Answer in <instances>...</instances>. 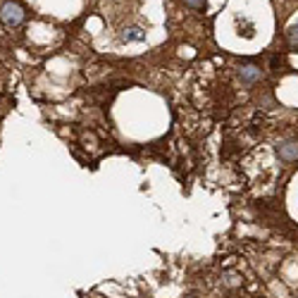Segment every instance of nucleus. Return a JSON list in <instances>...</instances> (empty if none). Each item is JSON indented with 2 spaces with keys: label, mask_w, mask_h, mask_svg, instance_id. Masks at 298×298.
<instances>
[{
  "label": "nucleus",
  "mask_w": 298,
  "mask_h": 298,
  "mask_svg": "<svg viewBox=\"0 0 298 298\" xmlns=\"http://www.w3.org/2000/svg\"><path fill=\"white\" fill-rule=\"evenodd\" d=\"M0 17H2V22H5V26H17V24L24 22V12H22V7H19V5L7 2V5L2 7Z\"/></svg>",
  "instance_id": "1"
},
{
  "label": "nucleus",
  "mask_w": 298,
  "mask_h": 298,
  "mask_svg": "<svg viewBox=\"0 0 298 298\" xmlns=\"http://www.w3.org/2000/svg\"><path fill=\"white\" fill-rule=\"evenodd\" d=\"M279 158H281V160H286V162L296 160V158H298V146H296V143H286V146H281V148H279Z\"/></svg>",
  "instance_id": "2"
},
{
  "label": "nucleus",
  "mask_w": 298,
  "mask_h": 298,
  "mask_svg": "<svg viewBox=\"0 0 298 298\" xmlns=\"http://www.w3.org/2000/svg\"><path fill=\"white\" fill-rule=\"evenodd\" d=\"M241 79L243 81H258V79H260V69H258V67H243Z\"/></svg>",
  "instance_id": "3"
},
{
  "label": "nucleus",
  "mask_w": 298,
  "mask_h": 298,
  "mask_svg": "<svg viewBox=\"0 0 298 298\" xmlns=\"http://www.w3.org/2000/svg\"><path fill=\"white\" fill-rule=\"evenodd\" d=\"M222 277H224V284H227V286H239V284H241L239 275H234V272H224Z\"/></svg>",
  "instance_id": "4"
},
{
  "label": "nucleus",
  "mask_w": 298,
  "mask_h": 298,
  "mask_svg": "<svg viewBox=\"0 0 298 298\" xmlns=\"http://www.w3.org/2000/svg\"><path fill=\"white\" fill-rule=\"evenodd\" d=\"M186 5L188 7H203L205 0H186Z\"/></svg>",
  "instance_id": "5"
},
{
  "label": "nucleus",
  "mask_w": 298,
  "mask_h": 298,
  "mask_svg": "<svg viewBox=\"0 0 298 298\" xmlns=\"http://www.w3.org/2000/svg\"><path fill=\"white\" fill-rule=\"evenodd\" d=\"M289 38H291V46H294V48H298V29H294Z\"/></svg>",
  "instance_id": "6"
}]
</instances>
